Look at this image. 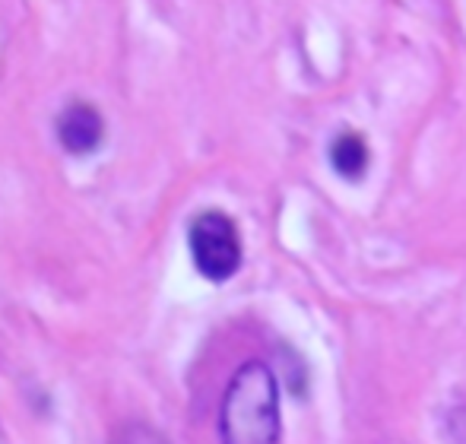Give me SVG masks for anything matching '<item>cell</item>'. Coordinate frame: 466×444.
Segmentation results:
<instances>
[{
    "label": "cell",
    "instance_id": "cell-5",
    "mask_svg": "<svg viewBox=\"0 0 466 444\" xmlns=\"http://www.w3.org/2000/svg\"><path fill=\"white\" fill-rule=\"evenodd\" d=\"M111 444H168V441L162 439L156 429H149L147 422H130V426H124L121 432L115 435Z\"/></svg>",
    "mask_w": 466,
    "mask_h": 444
},
{
    "label": "cell",
    "instance_id": "cell-4",
    "mask_svg": "<svg viewBox=\"0 0 466 444\" xmlns=\"http://www.w3.org/2000/svg\"><path fill=\"white\" fill-rule=\"evenodd\" d=\"M330 162L343 178L359 181L369 168V146L359 134H339L330 146Z\"/></svg>",
    "mask_w": 466,
    "mask_h": 444
},
{
    "label": "cell",
    "instance_id": "cell-2",
    "mask_svg": "<svg viewBox=\"0 0 466 444\" xmlns=\"http://www.w3.org/2000/svg\"><path fill=\"white\" fill-rule=\"evenodd\" d=\"M190 257L194 267L213 283L235 277V270L241 267V241L235 222L219 210L200 213L190 222Z\"/></svg>",
    "mask_w": 466,
    "mask_h": 444
},
{
    "label": "cell",
    "instance_id": "cell-1",
    "mask_svg": "<svg viewBox=\"0 0 466 444\" xmlns=\"http://www.w3.org/2000/svg\"><path fill=\"white\" fill-rule=\"evenodd\" d=\"M222 444H279V390L264 362H245L219 409Z\"/></svg>",
    "mask_w": 466,
    "mask_h": 444
},
{
    "label": "cell",
    "instance_id": "cell-3",
    "mask_svg": "<svg viewBox=\"0 0 466 444\" xmlns=\"http://www.w3.org/2000/svg\"><path fill=\"white\" fill-rule=\"evenodd\" d=\"M102 134H105V124H102V115L86 106V102H74L61 111L57 117V140L67 153L74 156H86L102 143Z\"/></svg>",
    "mask_w": 466,
    "mask_h": 444
}]
</instances>
